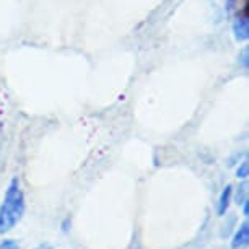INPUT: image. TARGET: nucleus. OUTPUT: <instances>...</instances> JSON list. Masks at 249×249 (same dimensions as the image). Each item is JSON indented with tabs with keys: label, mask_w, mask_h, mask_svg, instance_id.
<instances>
[{
	"label": "nucleus",
	"mask_w": 249,
	"mask_h": 249,
	"mask_svg": "<svg viewBox=\"0 0 249 249\" xmlns=\"http://www.w3.org/2000/svg\"><path fill=\"white\" fill-rule=\"evenodd\" d=\"M234 225H236V215L231 213V215H228V218H227V222H225V225L222 227V230H220V238H228L230 234L233 233V228H234Z\"/></svg>",
	"instance_id": "4"
},
{
	"label": "nucleus",
	"mask_w": 249,
	"mask_h": 249,
	"mask_svg": "<svg viewBox=\"0 0 249 249\" xmlns=\"http://www.w3.org/2000/svg\"><path fill=\"white\" fill-rule=\"evenodd\" d=\"M236 176L239 178V179H246V178H248V163L246 161L241 163V166L238 168Z\"/></svg>",
	"instance_id": "7"
},
{
	"label": "nucleus",
	"mask_w": 249,
	"mask_h": 249,
	"mask_svg": "<svg viewBox=\"0 0 249 249\" xmlns=\"http://www.w3.org/2000/svg\"><path fill=\"white\" fill-rule=\"evenodd\" d=\"M0 249H20V244L15 239H3L0 241Z\"/></svg>",
	"instance_id": "5"
},
{
	"label": "nucleus",
	"mask_w": 249,
	"mask_h": 249,
	"mask_svg": "<svg viewBox=\"0 0 249 249\" xmlns=\"http://www.w3.org/2000/svg\"><path fill=\"white\" fill-rule=\"evenodd\" d=\"M231 196H233V187L231 186H227L222 194H220V199H218V204H217V213L220 215V217H223V215L227 213V210L230 207V200H231Z\"/></svg>",
	"instance_id": "3"
},
{
	"label": "nucleus",
	"mask_w": 249,
	"mask_h": 249,
	"mask_svg": "<svg viewBox=\"0 0 249 249\" xmlns=\"http://www.w3.org/2000/svg\"><path fill=\"white\" fill-rule=\"evenodd\" d=\"M238 196H236V200H238V205H243L244 202H248V191H246V186H241L238 187Z\"/></svg>",
	"instance_id": "6"
},
{
	"label": "nucleus",
	"mask_w": 249,
	"mask_h": 249,
	"mask_svg": "<svg viewBox=\"0 0 249 249\" xmlns=\"http://www.w3.org/2000/svg\"><path fill=\"white\" fill-rule=\"evenodd\" d=\"M35 249H54V248H53V244H49V243H43V244H39V246H36Z\"/></svg>",
	"instance_id": "8"
},
{
	"label": "nucleus",
	"mask_w": 249,
	"mask_h": 249,
	"mask_svg": "<svg viewBox=\"0 0 249 249\" xmlns=\"http://www.w3.org/2000/svg\"><path fill=\"white\" fill-rule=\"evenodd\" d=\"M248 241H249V223H248V220H244V222L239 225L236 234L233 236L231 248L233 249H239V248L246 246Z\"/></svg>",
	"instance_id": "2"
},
{
	"label": "nucleus",
	"mask_w": 249,
	"mask_h": 249,
	"mask_svg": "<svg viewBox=\"0 0 249 249\" xmlns=\"http://www.w3.org/2000/svg\"><path fill=\"white\" fill-rule=\"evenodd\" d=\"M25 213V196L18 179H12L0 207V233H8L17 227Z\"/></svg>",
	"instance_id": "1"
}]
</instances>
